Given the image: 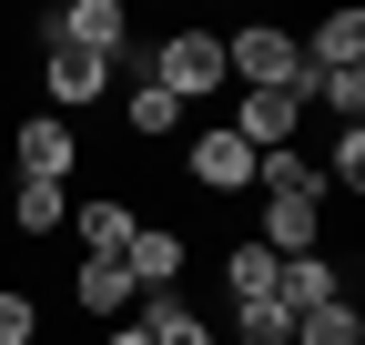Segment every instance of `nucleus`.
Here are the masks:
<instances>
[{
    "instance_id": "nucleus-1",
    "label": "nucleus",
    "mask_w": 365,
    "mask_h": 345,
    "mask_svg": "<svg viewBox=\"0 0 365 345\" xmlns=\"http://www.w3.org/2000/svg\"><path fill=\"white\" fill-rule=\"evenodd\" d=\"M143 81H153V92H173L182 112L213 102L223 81H234V71H223V31H163V41H153V61H143Z\"/></svg>"
},
{
    "instance_id": "nucleus-2",
    "label": "nucleus",
    "mask_w": 365,
    "mask_h": 345,
    "mask_svg": "<svg viewBox=\"0 0 365 345\" xmlns=\"http://www.w3.org/2000/svg\"><path fill=\"white\" fill-rule=\"evenodd\" d=\"M223 71H234L244 92H294V81H304V51H294V31L244 21V31H223Z\"/></svg>"
},
{
    "instance_id": "nucleus-3",
    "label": "nucleus",
    "mask_w": 365,
    "mask_h": 345,
    "mask_svg": "<svg viewBox=\"0 0 365 345\" xmlns=\"http://www.w3.org/2000/svg\"><path fill=\"white\" fill-rule=\"evenodd\" d=\"M122 31H132V11H122V0H61V11H41V51H91V61H122Z\"/></svg>"
},
{
    "instance_id": "nucleus-4",
    "label": "nucleus",
    "mask_w": 365,
    "mask_h": 345,
    "mask_svg": "<svg viewBox=\"0 0 365 345\" xmlns=\"http://www.w3.org/2000/svg\"><path fill=\"white\" fill-rule=\"evenodd\" d=\"M71 163H81V133L61 112H21V133H11V183H61L71 193Z\"/></svg>"
},
{
    "instance_id": "nucleus-5",
    "label": "nucleus",
    "mask_w": 365,
    "mask_h": 345,
    "mask_svg": "<svg viewBox=\"0 0 365 345\" xmlns=\"http://www.w3.org/2000/svg\"><path fill=\"white\" fill-rule=\"evenodd\" d=\"M182 172H193V193H254V153L223 122H193L182 133Z\"/></svg>"
},
{
    "instance_id": "nucleus-6",
    "label": "nucleus",
    "mask_w": 365,
    "mask_h": 345,
    "mask_svg": "<svg viewBox=\"0 0 365 345\" xmlns=\"http://www.w3.org/2000/svg\"><path fill=\"white\" fill-rule=\"evenodd\" d=\"M223 133H234L244 153H294V133H304V102H294V92H234Z\"/></svg>"
},
{
    "instance_id": "nucleus-7",
    "label": "nucleus",
    "mask_w": 365,
    "mask_h": 345,
    "mask_svg": "<svg viewBox=\"0 0 365 345\" xmlns=\"http://www.w3.org/2000/svg\"><path fill=\"white\" fill-rule=\"evenodd\" d=\"M112 71H122V61H91V51H41V102H51V112H91V102L112 92Z\"/></svg>"
},
{
    "instance_id": "nucleus-8",
    "label": "nucleus",
    "mask_w": 365,
    "mask_h": 345,
    "mask_svg": "<svg viewBox=\"0 0 365 345\" xmlns=\"http://www.w3.org/2000/svg\"><path fill=\"white\" fill-rule=\"evenodd\" d=\"M122 274H132V294H182V234L173 224H132Z\"/></svg>"
},
{
    "instance_id": "nucleus-9",
    "label": "nucleus",
    "mask_w": 365,
    "mask_h": 345,
    "mask_svg": "<svg viewBox=\"0 0 365 345\" xmlns=\"http://www.w3.org/2000/svg\"><path fill=\"white\" fill-rule=\"evenodd\" d=\"M274 305H284V315L345 305V264H335V254H284V264H274Z\"/></svg>"
},
{
    "instance_id": "nucleus-10",
    "label": "nucleus",
    "mask_w": 365,
    "mask_h": 345,
    "mask_svg": "<svg viewBox=\"0 0 365 345\" xmlns=\"http://www.w3.org/2000/svg\"><path fill=\"white\" fill-rule=\"evenodd\" d=\"M71 305L91 315V325H122L143 294H132V274H122V254H81V274H71Z\"/></svg>"
},
{
    "instance_id": "nucleus-11",
    "label": "nucleus",
    "mask_w": 365,
    "mask_h": 345,
    "mask_svg": "<svg viewBox=\"0 0 365 345\" xmlns=\"http://www.w3.org/2000/svg\"><path fill=\"white\" fill-rule=\"evenodd\" d=\"M294 51H304V71H365V11H335V21L294 31Z\"/></svg>"
},
{
    "instance_id": "nucleus-12",
    "label": "nucleus",
    "mask_w": 365,
    "mask_h": 345,
    "mask_svg": "<svg viewBox=\"0 0 365 345\" xmlns=\"http://www.w3.org/2000/svg\"><path fill=\"white\" fill-rule=\"evenodd\" d=\"M71 234H81V254H122L132 244V203L122 193H81L71 203Z\"/></svg>"
},
{
    "instance_id": "nucleus-13",
    "label": "nucleus",
    "mask_w": 365,
    "mask_h": 345,
    "mask_svg": "<svg viewBox=\"0 0 365 345\" xmlns=\"http://www.w3.org/2000/svg\"><path fill=\"white\" fill-rule=\"evenodd\" d=\"M132 325H143V345H213V325L182 305V294H143V305H132Z\"/></svg>"
},
{
    "instance_id": "nucleus-14",
    "label": "nucleus",
    "mask_w": 365,
    "mask_h": 345,
    "mask_svg": "<svg viewBox=\"0 0 365 345\" xmlns=\"http://www.w3.org/2000/svg\"><path fill=\"white\" fill-rule=\"evenodd\" d=\"M61 224H71V193H61V183H11V234H21V244L61 234Z\"/></svg>"
},
{
    "instance_id": "nucleus-15",
    "label": "nucleus",
    "mask_w": 365,
    "mask_h": 345,
    "mask_svg": "<svg viewBox=\"0 0 365 345\" xmlns=\"http://www.w3.org/2000/svg\"><path fill=\"white\" fill-rule=\"evenodd\" d=\"M122 122H132L143 143H173V133H182V102L153 92V81H132V92H122Z\"/></svg>"
},
{
    "instance_id": "nucleus-16",
    "label": "nucleus",
    "mask_w": 365,
    "mask_h": 345,
    "mask_svg": "<svg viewBox=\"0 0 365 345\" xmlns=\"http://www.w3.org/2000/svg\"><path fill=\"white\" fill-rule=\"evenodd\" d=\"M223 294H234V305H254V294H274V254L244 234L234 254H223Z\"/></svg>"
},
{
    "instance_id": "nucleus-17",
    "label": "nucleus",
    "mask_w": 365,
    "mask_h": 345,
    "mask_svg": "<svg viewBox=\"0 0 365 345\" xmlns=\"http://www.w3.org/2000/svg\"><path fill=\"white\" fill-rule=\"evenodd\" d=\"M314 172H325V193L345 183V193H365V122H345V133L325 143V163H314Z\"/></svg>"
},
{
    "instance_id": "nucleus-18",
    "label": "nucleus",
    "mask_w": 365,
    "mask_h": 345,
    "mask_svg": "<svg viewBox=\"0 0 365 345\" xmlns=\"http://www.w3.org/2000/svg\"><path fill=\"white\" fill-rule=\"evenodd\" d=\"M234 345H294V315L274 294H254V305H234Z\"/></svg>"
},
{
    "instance_id": "nucleus-19",
    "label": "nucleus",
    "mask_w": 365,
    "mask_h": 345,
    "mask_svg": "<svg viewBox=\"0 0 365 345\" xmlns=\"http://www.w3.org/2000/svg\"><path fill=\"white\" fill-rule=\"evenodd\" d=\"M0 345H41V305L21 284H0Z\"/></svg>"
},
{
    "instance_id": "nucleus-20",
    "label": "nucleus",
    "mask_w": 365,
    "mask_h": 345,
    "mask_svg": "<svg viewBox=\"0 0 365 345\" xmlns=\"http://www.w3.org/2000/svg\"><path fill=\"white\" fill-rule=\"evenodd\" d=\"M102 345H143V325H132V315H122V325H102Z\"/></svg>"
}]
</instances>
